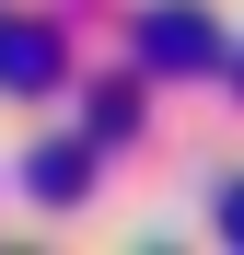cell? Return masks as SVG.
Segmentation results:
<instances>
[{"label":"cell","mask_w":244,"mask_h":255,"mask_svg":"<svg viewBox=\"0 0 244 255\" xmlns=\"http://www.w3.org/2000/svg\"><path fill=\"white\" fill-rule=\"evenodd\" d=\"M140 58H186L198 70V58H210V23H198V12H151L140 23Z\"/></svg>","instance_id":"7a4b0ae2"},{"label":"cell","mask_w":244,"mask_h":255,"mask_svg":"<svg viewBox=\"0 0 244 255\" xmlns=\"http://www.w3.org/2000/svg\"><path fill=\"white\" fill-rule=\"evenodd\" d=\"M233 93H244V58H233Z\"/></svg>","instance_id":"5b68a950"},{"label":"cell","mask_w":244,"mask_h":255,"mask_svg":"<svg viewBox=\"0 0 244 255\" xmlns=\"http://www.w3.org/2000/svg\"><path fill=\"white\" fill-rule=\"evenodd\" d=\"M221 232H233V244H244V186H233V197H221Z\"/></svg>","instance_id":"277c9868"},{"label":"cell","mask_w":244,"mask_h":255,"mask_svg":"<svg viewBox=\"0 0 244 255\" xmlns=\"http://www.w3.org/2000/svg\"><path fill=\"white\" fill-rule=\"evenodd\" d=\"M81 186H93V151H81V139H47V151H35V197H81Z\"/></svg>","instance_id":"3957f363"},{"label":"cell","mask_w":244,"mask_h":255,"mask_svg":"<svg viewBox=\"0 0 244 255\" xmlns=\"http://www.w3.org/2000/svg\"><path fill=\"white\" fill-rule=\"evenodd\" d=\"M0 81H12V93H47V81H58V35L12 23V35H0Z\"/></svg>","instance_id":"6da1fadb"}]
</instances>
